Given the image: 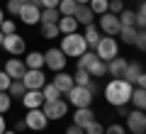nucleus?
I'll return each mask as SVG.
<instances>
[{
  "mask_svg": "<svg viewBox=\"0 0 146 134\" xmlns=\"http://www.w3.org/2000/svg\"><path fill=\"white\" fill-rule=\"evenodd\" d=\"M131 83L124 81V78H112V81L105 83L102 88V95L107 100V105L117 107V105H129V98H131Z\"/></svg>",
  "mask_w": 146,
  "mask_h": 134,
  "instance_id": "obj_1",
  "label": "nucleus"
},
{
  "mask_svg": "<svg viewBox=\"0 0 146 134\" xmlns=\"http://www.w3.org/2000/svg\"><path fill=\"white\" fill-rule=\"evenodd\" d=\"M58 49L66 54V59H78L83 51H88V44H85L80 32H71V34L58 37Z\"/></svg>",
  "mask_w": 146,
  "mask_h": 134,
  "instance_id": "obj_2",
  "label": "nucleus"
},
{
  "mask_svg": "<svg viewBox=\"0 0 146 134\" xmlns=\"http://www.w3.org/2000/svg\"><path fill=\"white\" fill-rule=\"evenodd\" d=\"M93 90L85 85H73L71 90H68L66 95H63V100H66L68 105H73V107H93Z\"/></svg>",
  "mask_w": 146,
  "mask_h": 134,
  "instance_id": "obj_3",
  "label": "nucleus"
},
{
  "mask_svg": "<svg viewBox=\"0 0 146 134\" xmlns=\"http://www.w3.org/2000/svg\"><path fill=\"white\" fill-rule=\"evenodd\" d=\"M95 56L102 59V61H110V59L119 56V41H117V37H100V41L95 44Z\"/></svg>",
  "mask_w": 146,
  "mask_h": 134,
  "instance_id": "obj_4",
  "label": "nucleus"
},
{
  "mask_svg": "<svg viewBox=\"0 0 146 134\" xmlns=\"http://www.w3.org/2000/svg\"><path fill=\"white\" fill-rule=\"evenodd\" d=\"M66 66H68V59L58 47H49L44 51V71L56 73V71H66Z\"/></svg>",
  "mask_w": 146,
  "mask_h": 134,
  "instance_id": "obj_5",
  "label": "nucleus"
},
{
  "mask_svg": "<svg viewBox=\"0 0 146 134\" xmlns=\"http://www.w3.org/2000/svg\"><path fill=\"white\" fill-rule=\"evenodd\" d=\"M0 49H5L7 56H25V51H27V39L20 34V32L5 34V37H3V44H0Z\"/></svg>",
  "mask_w": 146,
  "mask_h": 134,
  "instance_id": "obj_6",
  "label": "nucleus"
},
{
  "mask_svg": "<svg viewBox=\"0 0 146 134\" xmlns=\"http://www.w3.org/2000/svg\"><path fill=\"white\" fill-rule=\"evenodd\" d=\"M124 129H127V134H144L146 132V115H144V110L129 107V112H127V117H124Z\"/></svg>",
  "mask_w": 146,
  "mask_h": 134,
  "instance_id": "obj_7",
  "label": "nucleus"
},
{
  "mask_svg": "<svg viewBox=\"0 0 146 134\" xmlns=\"http://www.w3.org/2000/svg\"><path fill=\"white\" fill-rule=\"evenodd\" d=\"M95 25H98L100 34H105V37H117V32L122 29L117 15H112V12H102V15H98V17H95Z\"/></svg>",
  "mask_w": 146,
  "mask_h": 134,
  "instance_id": "obj_8",
  "label": "nucleus"
},
{
  "mask_svg": "<svg viewBox=\"0 0 146 134\" xmlns=\"http://www.w3.org/2000/svg\"><path fill=\"white\" fill-rule=\"evenodd\" d=\"M68 107H71V105H68L63 98H58V100H51V103H44L42 112L46 115L49 122H58V119H63L68 115Z\"/></svg>",
  "mask_w": 146,
  "mask_h": 134,
  "instance_id": "obj_9",
  "label": "nucleus"
},
{
  "mask_svg": "<svg viewBox=\"0 0 146 134\" xmlns=\"http://www.w3.org/2000/svg\"><path fill=\"white\" fill-rule=\"evenodd\" d=\"M22 119H25V124H27V129H29V132H44V129L49 127V119H46V115L42 112V107L27 110Z\"/></svg>",
  "mask_w": 146,
  "mask_h": 134,
  "instance_id": "obj_10",
  "label": "nucleus"
},
{
  "mask_svg": "<svg viewBox=\"0 0 146 134\" xmlns=\"http://www.w3.org/2000/svg\"><path fill=\"white\" fill-rule=\"evenodd\" d=\"M17 20H20L22 25H27V27L39 25V20H42V7L36 5V3H25V5L20 7V12H17Z\"/></svg>",
  "mask_w": 146,
  "mask_h": 134,
  "instance_id": "obj_11",
  "label": "nucleus"
},
{
  "mask_svg": "<svg viewBox=\"0 0 146 134\" xmlns=\"http://www.w3.org/2000/svg\"><path fill=\"white\" fill-rule=\"evenodd\" d=\"M46 71L44 68H27L25 76H22V83H25L27 90H42L44 83H46Z\"/></svg>",
  "mask_w": 146,
  "mask_h": 134,
  "instance_id": "obj_12",
  "label": "nucleus"
},
{
  "mask_svg": "<svg viewBox=\"0 0 146 134\" xmlns=\"http://www.w3.org/2000/svg\"><path fill=\"white\" fill-rule=\"evenodd\" d=\"M124 81H129L131 85H136V88H146V73H144V66H141L139 61H129L127 63V68H124Z\"/></svg>",
  "mask_w": 146,
  "mask_h": 134,
  "instance_id": "obj_13",
  "label": "nucleus"
},
{
  "mask_svg": "<svg viewBox=\"0 0 146 134\" xmlns=\"http://www.w3.org/2000/svg\"><path fill=\"white\" fill-rule=\"evenodd\" d=\"M3 71H5L12 81H22V76H25L27 66H25V61H22L20 56H10V59L5 61V66H3Z\"/></svg>",
  "mask_w": 146,
  "mask_h": 134,
  "instance_id": "obj_14",
  "label": "nucleus"
},
{
  "mask_svg": "<svg viewBox=\"0 0 146 134\" xmlns=\"http://www.w3.org/2000/svg\"><path fill=\"white\" fill-rule=\"evenodd\" d=\"M105 63H107V76H112V78H122V76H124L127 63H129V59H124V56L119 54V56L110 59V61H105Z\"/></svg>",
  "mask_w": 146,
  "mask_h": 134,
  "instance_id": "obj_15",
  "label": "nucleus"
},
{
  "mask_svg": "<svg viewBox=\"0 0 146 134\" xmlns=\"http://www.w3.org/2000/svg\"><path fill=\"white\" fill-rule=\"evenodd\" d=\"M51 83L61 90V95H66L68 90L73 88V76L68 71H56V73H54V78H51Z\"/></svg>",
  "mask_w": 146,
  "mask_h": 134,
  "instance_id": "obj_16",
  "label": "nucleus"
},
{
  "mask_svg": "<svg viewBox=\"0 0 146 134\" xmlns=\"http://www.w3.org/2000/svg\"><path fill=\"white\" fill-rule=\"evenodd\" d=\"M22 105H25V110H34V107H42L44 105V95L42 90H25V95H22Z\"/></svg>",
  "mask_w": 146,
  "mask_h": 134,
  "instance_id": "obj_17",
  "label": "nucleus"
},
{
  "mask_svg": "<svg viewBox=\"0 0 146 134\" xmlns=\"http://www.w3.org/2000/svg\"><path fill=\"white\" fill-rule=\"evenodd\" d=\"M95 119V110L93 107H73V124L85 127Z\"/></svg>",
  "mask_w": 146,
  "mask_h": 134,
  "instance_id": "obj_18",
  "label": "nucleus"
},
{
  "mask_svg": "<svg viewBox=\"0 0 146 134\" xmlns=\"http://www.w3.org/2000/svg\"><path fill=\"white\" fill-rule=\"evenodd\" d=\"M56 27H58L61 34H71V32H78L80 29V25L76 22V17H73V15H61V17H58V22H56Z\"/></svg>",
  "mask_w": 146,
  "mask_h": 134,
  "instance_id": "obj_19",
  "label": "nucleus"
},
{
  "mask_svg": "<svg viewBox=\"0 0 146 134\" xmlns=\"http://www.w3.org/2000/svg\"><path fill=\"white\" fill-rule=\"evenodd\" d=\"M85 71L90 73V78H102V76H107V63H105L102 59L93 56V59H90V63L85 66Z\"/></svg>",
  "mask_w": 146,
  "mask_h": 134,
  "instance_id": "obj_20",
  "label": "nucleus"
},
{
  "mask_svg": "<svg viewBox=\"0 0 146 134\" xmlns=\"http://www.w3.org/2000/svg\"><path fill=\"white\" fill-rule=\"evenodd\" d=\"M80 34H83V39H85V44H88V49H95V44H98V41H100V37H102L95 22H93V25H85Z\"/></svg>",
  "mask_w": 146,
  "mask_h": 134,
  "instance_id": "obj_21",
  "label": "nucleus"
},
{
  "mask_svg": "<svg viewBox=\"0 0 146 134\" xmlns=\"http://www.w3.org/2000/svg\"><path fill=\"white\" fill-rule=\"evenodd\" d=\"M73 17H76V22H78L80 27L93 25V22H95V15H93V10H90L88 5H78V7H76V12H73Z\"/></svg>",
  "mask_w": 146,
  "mask_h": 134,
  "instance_id": "obj_22",
  "label": "nucleus"
},
{
  "mask_svg": "<svg viewBox=\"0 0 146 134\" xmlns=\"http://www.w3.org/2000/svg\"><path fill=\"white\" fill-rule=\"evenodd\" d=\"M25 66L27 68H44V51H25Z\"/></svg>",
  "mask_w": 146,
  "mask_h": 134,
  "instance_id": "obj_23",
  "label": "nucleus"
},
{
  "mask_svg": "<svg viewBox=\"0 0 146 134\" xmlns=\"http://www.w3.org/2000/svg\"><path fill=\"white\" fill-rule=\"evenodd\" d=\"M129 105L134 110H144L146 107V88H131V98H129Z\"/></svg>",
  "mask_w": 146,
  "mask_h": 134,
  "instance_id": "obj_24",
  "label": "nucleus"
},
{
  "mask_svg": "<svg viewBox=\"0 0 146 134\" xmlns=\"http://www.w3.org/2000/svg\"><path fill=\"white\" fill-rule=\"evenodd\" d=\"M42 95H44V103H51V100L63 98V95H61V90H58V88L54 85L51 81H46V83H44V88H42Z\"/></svg>",
  "mask_w": 146,
  "mask_h": 134,
  "instance_id": "obj_25",
  "label": "nucleus"
},
{
  "mask_svg": "<svg viewBox=\"0 0 146 134\" xmlns=\"http://www.w3.org/2000/svg\"><path fill=\"white\" fill-rule=\"evenodd\" d=\"M136 27H122L119 32H117V41H122V44H127V47H131L134 44V37H136Z\"/></svg>",
  "mask_w": 146,
  "mask_h": 134,
  "instance_id": "obj_26",
  "label": "nucleus"
},
{
  "mask_svg": "<svg viewBox=\"0 0 146 134\" xmlns=\"http://www.w3.org/2000/svg\"><path fill=\"white\" fill-rule=\"evenodd\" d=\"M39 34H42V39L54 41V39H58V37H61V32H58L56 25H39Z\"/></svg>",
  "mask_w": 146,
  "mask_h": 134,
  "instance_id": "obj_27",
  "label": "nucleus"
},
{
  "mask_svg": "<svg viewBox=\"0 0 146 134\" xmlns=\"http://www.w3.org/2000/svg\"><path fill=\"white\" fill-rule=\"evenodd\" d=\"M58 10L56 7H46V10H42V20H39V25H56L58 22Z\"/></svg>",
  "mask_w": 146,
  "mask_h": 134,
  "instance_id": "obj_28",
  "label": "nucleus"
},
{
  "mask_svg": "<svg viewBox=\"0 0 146 134\" xmlns=\"http://www.w3.org/2000/svg\"><path fill=\"white\" fill-rule=\"evenodd\" d=\"M71 76H73V85H85V88H88L90 81H93L85 68H76V73H71Z\"/></svg>",
  "mask_w": 146,
  "mask_h": 134,
  "instance_id": "obj_29",
  "label": "nucleus"
},
{
  "mask_svg": "<svg viewBox=\"0 0 146 134\" xmlns=\"http://www.w3.org/2000/svg\"><path fill=\"white\" fill-rule=\"evenodd\" d=\"M117 20H119L122 27H136L134 25V10H131V7H124V10L117 15Z\"/></svg>",
  "mask_w": 146,
  "mask_h": 134,
  "instance_id": "obj_30",
  "label": "nucleus"
},
{
  "mask_svg": "<svg viewBox=\"0 0 146 134\" xmlns=\"http://www.w3.org/2000/svg\"><path fill=\"white\" fill-rule=\"evenodd\" d=\"M25 83L22 81H10V85H7V95H10V98H22V95H25Z\"/></svg>",
  "mask_w": 146,
  "mask_h": 134,
  "instance_id": "obj_31",
  "label": "nucleus"
},
{
  "mask_svg": "<svg viewBox=\"0 0 146 134\" xmlns=\"http://www.w3.org/2000/svg\"><path fill=\"white\" fill-rule=\"evenodd\" d=\"M76 7H78V3L76 0H58V15H73L76 12Z\"/></svg>",
  "mask_w": 146,
  "mask_h": 134,
  "instance_id": "obj_32",
  "label": "nucleus"
},
{
  "mask_svg": "<svg viewBox=\"0 0 146 134\" xmlns=\"http://www.w3.org/2000/svg\"><path fill=\"white\" fill-rule=\"evenodd\" d=\"M107 3H110V0H90L88 7L93 10V15L98 17V15H102V12H107Z\"/></svg>",
  "mask_w": 146,
  "mask_h": 134,
  "instance_id": "obj_33",
  "label": "nucleus"
},
{
  "mask_svg": "<svg viewBox=\"0 0 146 134\" xmlns=\"http://www.w3.org/2000/svg\"><path fill=\"white\" fill-rule=\"evenodd\" d=\"M12 107V98L7 95V90H0V115H7Z\"/></svg>",
  "mask_w": 146,
  "mask_h": 134,
  "instance_id": "obj_34",
  "label": "nucleus"
},
{
  "mask_svg": "<svg viewBox=\"0 0 146 134\" xmlns=\"http://www.w3.org/2000/svg\"><path fill=\"white\" fill-rule=\"evenodd\" d=\"M83 132L85 134H105V124L98 122V119H93L90 124H85V127H83Z\"/></svg>",
  "mask_w": 146,
  "mask_h": 134,
  "instance_id": "obj_35",
  "label": "nucleus"
},
{
  "mask_svg": "<svg viewBox=\"0 0 146 134\" xmlns=\"http://www.w3.org/2000/svg\"><path fill=\"white\" fill-rule=\"evenodd\" d=\"M20 7H22V3H20V0H7L3 10H5V15H12V17H17V12H20Z\"/></svg>",
  "mask_w": 146,
  "mask_h": 134,
  "instance_id": "obj_36",
  "label": "nucleus"
},
{
  "mask_svg": "<svg viewBox=\"0 0 146 134\" xmlns=\"http://www.w3.org/2000/svg\"><path fill=\"white\" fill-rule=\"evenodd\" d=\"M0 32H3V34H12V32H17V20H3L0 22Z\"/></svg>",
  "mask_w": 146,
  "mask_h": 134,
  "instance_id": "obj_37",
  "label": "nucleus"
},
{
  "mask_svg": "<svg viewBox=\"0 0 146 134\" xmlns=\"http://www.w3.org/2000/svg\"><path fill=\"white\" fill-rule=\"evenodd\" d=\"M134 49H139V51H144L146 49V32L144 29H139L136 32V37H134V44H131Z\"/></svg>",
  "mask_w": 146,
  "mask_h": 134,
  "instance_id": "obj_38",
  "label": "nucleus"
},
{
  "mask_svg": "<svg viewBox=\"0 0 146 134\" xmlns=\"http://www.w3.org/2000/svg\"><path fill=\"white\" fill-rule=\"evenodd\" d=\"M124 7H127L124 0H110V3H107V12H112V15H119Z\"/></svg>",
  "mask_w": 146,
  "mask_h": 134,
  "instance_id": "obj_39",
  "label": "nucleus"
},
{
  "mask_svg": "<svg viewBox=\"0 0 146 134\" xmlns=\"http://www.w3.org/2000/svg\"><path fill=\"white\" fill-rule=\"evenodd\" d=\"M105 134H127V129L122 122H112L110 127H105Z\"/></svg>",
  "mask_w": 146,
  "mask_h": 134,
  "instance_id": "obj_40",
  "label": "nucleus"
},
{
  "mask_svg": "<svg viewBox=\"0 0 146 134\" xmlns=\"http://www.w3.org/2000/svg\"><path fill=\"white\" fill-rule=\"evenodd\" d=\"M10 81H12V78L7 76V73L3 71V68H0V90H7V85H10Z\"/></svg>",
  "mask_w": 146,
  "mask_h": 134,
  "instance_id": "obj_41",
  "label": "nucleus"
},
{
  "mask_svg": "<svg viewBox=\"0 0 146 134\" xmlns=\"http://www.w3.org/2000/svg\"><path fill=\"white\" fill-rule=\"evenodd\" d=\"M34 3L42 7V10H46V7H58V0H34Z\"/></svg>",
  "mask_w": 146,
  "mask_h": 134,
  "instance_id": "obj_42",
  "label": "nucleus"
},
{
  "mask_svg": "<svg viewBox=\"0 0 146 134\" xmlns=\"http://www.w3.org/2000/svg\"><path fill=\"white\" fill-rule=\"evenodd\" d=\"M63 134H85V132H83V127H78V124H68Z\"/></svg>",
  "mask_w": 146,
  "mask_h": 134,
  "instance_id": "obj_43",
  "label": "nucleus"
},
{
  "mask_svg": "<svg viewBox=\"0 0 146 134\" xmlns=\"http://www.w3.org/2000/svg\"><path fill=\"white\" fill-rule=\"evenodd\" d=\"M12 129H15L17 134H22V132H25V129H27V124H25V119H22V117H20V119H15V127H12Z\"/></svg>",
  "mask_w": 146,
  "mask_h": 134,
  "instance_id": "obj_44",
  "label": "nucleus"
},
{
  "mask_svg": "<svg viewBox=\"0 0 146 134\" xmlns=\"http://www.w3.org/2000/svg\"><path fill=\"white\" fill-rule=\"evenodd\" d=\"M115 112L119 115V117H127V112H129V105H117V107H115Z\"/></svg>",
  "mask_w": 146,
  "mask_h": 134,
  "instance_id": "obj_45",
  "label": "nucleus"
},
{
  "mask_svg": "<svg viewBox=\"0 0 146 134\" xmlns=\"http://www.w3.org/2000/svg\"><path fill=\"white\" fill-rule=\"evenodd\" d=\"M7 129V119H5V115H0V134Z\"/></svg>",
  "mask_w": 146,
  "mask_h": 134,
  "instance_id": "obj_46",
  "label": "nucleus"
},
{
  "mask_svg": "<svg viewBox=\"0 0 146 134\" xmlns=\"http://www.w3.org/2000/svg\"><path fill=\"white\" fill-rule=\"evenodd\" d=\"M5 20V10H3V5H0V22Z\"/></svg>",
  "mask_w": 146,
  "mask_h": 134,
  "instance_id": "obj_47",
  "label": "nucleus"
},
{
  "mask_svg": "<svg viewBox=\"0 0 146 134\" xmlns=\"http://www.w3.org/2000/svg\"><path fill=\"white\" fill-rule=\"evenodd\" d=\"M76 3H78V5H88L90 0H76Z\"/></svg>",
  "mask_w": 146,
  "mask_h": 134,
  "instance_id": "obj_48",
  "label": "nucleus"
},
{
  "mask_svg": "<svg viewBox=\"0 0 146 134\" xmlns=\"http://www.w3.org/2000/svg\"><path fill=\"white\" fill-rule=\"evenodd\" d=\"M3 134H17V132H15V129H5V132H3Z\"/></svg>",
  "mask_w": 146,
  "mask_h": 134,
  "instance_id": "obj_49",
  "label": "nucleus"
},
{
  "mask_svg": "<svg viewBox=\"0 0 146 134\" xmlns=\"http://www.w3.org/2000/svg\"><path fill=\"white\" fill-rule=\"evenodd\" d=\"M20 3H22V5H25V3H34V0H20Z\"/></svg>",
  "mask_w": 146,
  "mask_h": 134,
  "instance_id": "obj_50",
  "label": "nucleus"
},
{
  "mask_svg": "<svg viewBox=\"0 0 146 134\" xmlns=\"http://www.w3.org/2000/svg\"><path fill=\"white\" fill-rule=\"evenodd\" d=\"M3 37H5V34H3V32H0V44H3Z\"/></svg>",
  "mask_w": 146,
  "mask_h": 134,
  "instance_id": "obj_51",
  "label": "nucleus"
}]
</instances>
